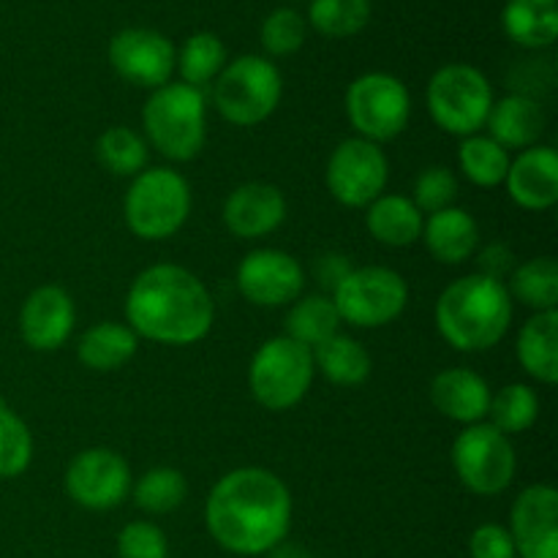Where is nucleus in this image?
<instances>
[{
  "instance_id": "nucleus-1",
  "label": "nucleus",
  "mask_w": 558,
  "mask_h": 558,
  "mask_svg": "<svg viewBox=\"0 0 558 558\" xmlns=\"http://www.w3.org/2000/svg\"><path fill=\"white\" fill-rule=\"evenodd\" d=\"M294 501L287 483L262 466H240L213 485L205 526L218 548L234 556H267L289 537Z\"/></svg>"
},
{
  "instance_id": "nucleus-2",
  "label": "nucleus",
  "mask_w": 558,
  "mask_h": 558,
  "mask_svg": "<svg viewBox=\"0 0 558 558\" xmlns=\"http://www.w3.org/2000/svg\"><path fill=\"white\" fill-rule=\"evenodd\" d=\"M216 322L210 289L189 267L161 262L131 281L125 292V325L161 347H194L205 341Z\"/></svg>"
},
{
  "instance_id": "nucleus-3",
  "label": "nucleus",
  "mask_w": 558,
  "mask_h": 558,
  "mask_svg": "<svg viewBox=\"0 0 558 558\" xmlns=\"http://www.w3.org/2000/svg\"><path fill=\"white\" fill-rule=\"evenodd\" d=\"M512 311L515 303L505 283L472 272L441 289L434 322L439 336L456 352L480 354L505 341L512 325Z\"/></svg>"
},
{
  "instance_id": "nucleus-4",
  "label": "nucleus",
  "mask_w": 558,
  "mask_h": 558,
  "mask_svg": "<svg viewBox=\"0 0 558 558\" xmlns=\"http://www.w3.org/2000/svg\"><path fill=\"white\" fill-rule=\"evenodd\" d=\"M142 129L147 147L161 153L167 161H194L207 142V98L205 90L167 82L150 90L142 107Z\"/></svg>"
},
{
  "instance_id": "nucleus-5",
  "label": "nucleus",
  "mask_w": 558,
  "mask_h": 558,
  "mask_svg": "<svg viewBox=\"0 0 558 558\" xmlns=\"http://www.w3.org/2000/svg\"><path fill=\"white\" fill-rule=\"evenodd\" d=\"M191 216V185L178 169L150 167L131 178L123 196V221L134 238L161 243L174 238Z\"/></svg>"
},
{
  "instance_id": "nucleus-6",
  "label": "nucleus",
  "mask_w": 558,
  "mask_h": 558,
  "mask_svg": "<svg viewBox=\"0 0 558 558\" xmlns=\"http://www.w3.org/2000/svg\"><path fill=\"white\" fill-rule=\"evenodd\" d=\"M213 107L234 129H254L278 109L283 76L270 58L240 54L213 82Z\"/></svg>"
},
{
  "instance_id": "nucleus-7",
  "label": "nucleus",
  "mask_w": 558,
  "mask_h": 558,
  "mask_svg": "<svg viewBox=\"0 0 558 558\" xmlns=\"http://www.w3.org/2000/svg\"><path fill=\"white\" fill-rule=\"evenodd\" d=\"M314 376V352L289 336H276L251 357L248 390L267 412H289L308 396Z\"/></svg>"
},
{
  "instance_id": "nucleus-8",
  "label": "nucleus",
  "mask_w": 558,
  "mask_h": 558,
  "mask_svg": "<svg viewBox=\"0 0 558 558\" xmlns=\"http://www.w3.org/2000/svg\"><path fill=\"white\" fill-rule=\"evenodd\" d=\"M494 101L488 76L469 63H447L436 69L425 90V104L436 129L461 140L485 129Z\"/></svg>"
},
{
  "instance_id": "nucleus-9",
  "label": "nucleus",
  "mask_w": 558,
  "mask_h": 558,
  "mask_svg": "<svg viewBox=\"0 0 558 558\" xmlns=\"http://www.w3.org/2000/svg\"><path fill=\"white\" fill-rule=\"evenodd\" d=\"M341 325L357 330H379L401 319L409 305V283L398 270L385 265L352 267L330 292Z\"/></svg>"
},
{
  "instance_id": "nucleus-10",
  "label": "nucleus",
  "mask_w": 558,
  "mask_h": 558,
  "mask_svg": "<svg viewBox=\"0 0 558 558\" xmlns=\"http://www.w3.org/2000/svg\"><path fill=\"white\" fill-rule=\"evenodd\" d=\"M347 120L360 140L381 145L407 131L412 96L396 74L368 71L347 87Z\"/></svg>"
},
{
  "instance_id": "nucleus-11",
  "label": "nucleus",
  "mask_w": 558,
  "mask_h": 558,
  "mask_svg": "<svg viewBox=\"0 0 558 558\" xmlns=\"http://www.w3.org/2000/svg\"><path fill=\"white\" fill-rule=\"evenodd\" d=\"M450 461L456 477L474 496L505 494L518 472V456L510 436L496 430L490 423L466 425L452 441Z\"/></svg>"
},
{
  "instance_id": "nucleus-12",
  "label": "nucleus",
  "mask_w": 558,
  "mask_h": 558,
  "mask_svg": "<svg viewBox=\"0 0 558 558\" xmlns=\"http://www.w3.org/2000/svg\"><path fill=\"white\" fill-rule=\"evenodd\" d=\"M390 180V161L381 145L360 136L338 142L325 167V185L332 199L352 210H363L379 199Z\"/></svg>"
},
{
  "instance_id": "nucleus-13",
  "label": "nucleus",
  "mask_w": 558,
  "mask_h": 558,
  "mask_svg": "<svg viewBox=\"0 0 558 558\" xmlns=\"http://www.w3.org/2000/svg\"><path fill=\"white\" fill-rule=\"evenodd\" d=\"M63 485L69 499L82 510L107 512L129 499L134 474L120 452L109 447H90L71 458Z\"/></svg>"
},
{
  "instance_id": "nucleus-14",
  "label": "nucleus",
  "mask_w": 558,
  "mask_h": 558,
  "mask_svg": "<svg viewBox=\"0 0 558 558\" xmlns=\"http://www.w3.org/2000/svg\"><path fill=\"white\" fill-rule=\"evenodd\" d=\"M238 292L256 308H289L303 298L305 270L292 254L281 248H254L240 259Z\"/></svg>"
},
{
  "instance_id": "nucleus-15",
  "label": "nucleus",
  "mask_w": 558,
  "mask_h": 558,
  "mask_svg": "<svg viewBox=\"0 0 558 558\" xmlns=\"http://www.w3.org/2000/svg\"><path fill=\"white\" fill-rule=\"evenodd\" d=\"M174 44L150 27H125L109 41V65L120 80L145 90H158L174 74Z\"/></svg>"
},
{
  "instance_id": "nucleus-16",
  "label": "nucleus",
  "mask_w": 558,
  "mask_h": 558,
  "mask_svg": "<svg viewBox=\"0 0 558 558\" xmlns=\"http://www.w3.org/2000/svg\"><path fill=\"white\" fill-rule=\"evenodd\" d=\"M510 537L521 558H558V490L554 485H529L510 510Z\"/></svg>"
},
{
  "instance_id": "nucleus-17",
  "label": "nucleus",
  "mask_w": 558,
  "mask_h": 558,
  "mask_svg": "<svg viewBox=\"0 0 558 558\" xmlns=\"http://www.w3.org/2000/svg\"><path fill=\"white\" fill-rule=\"evenodd\" d=\"M76 327L74 298L58 283L33 289L20 308V336L33 352H58Z\"/></svg>"
},
{
  "instance_id": "nucleus-18",
  "label": "nucleus",
  "mask_w": 558,
  "mask_h": 558,
  "mask_svg": "<svg viewBox=\"0 0 558 558\" xmlns=\"http://www.w3.org/2000/svg\"><path fill=\"white\" fill-rule=\"evenodd\" d=\"M287 213L289 207L283 191L272 183H262V180L238 185L221 207L223 227L240 240L267 238L281 229Z\"/></svg>"
},
{
  "instance_id": "nucleus-19",
  "label": "nucleus",
  "mask_w": 558,
  "mask_h": 558,
  "mask_svg": "<svg viewBox=\"0 0 558 558\" xmlns=\"http://www.w3.org/2000/svg\"><path fill=\"white\" fill-rule=\"evenodd\" d=\"M501 185L521 210H550L558 202V153L550 145L526 147L512 156Z\"/></svg>"
},
{
  "instance_id": "nucleus-20",
  "label": "nucleus",
  "mask_w": 558,
  "mask_h": 558,
  "mask_svg": "<svg viewBox=\"0 0 558 558\" xmlns=\"http://www.w3.org/2000/svg\"><path fill=\"white\" fill-rule=\"evenodd\" d=\"M430 403L441 417L458 425H477L488 420V407L494 390L488 381L472 368H445L430 381Z\"/></svg>"
},
{
  "instance_id": "nucleus-21",
  "label": "nucleus",
  "mask_w": 558,
  "mask_h": 558,
  "mask_svg": "<svg viewBox=\"0 0 558 558\" xmlns=\"http://www.w3.org/2000/svg\"><path fill=\"white\" fill-rule=\"evenodd\" d=\"M545 109L539 107L537 98L526 96V93H512V96L499 98L490 107L485 129L496 145L510 150H526V147L539 145V136L545 131Z\"/></svg>"
},
{
  "instance_id": "nucleus-22",
  "label": "nucleus",
  "mask_w": 558,
  "mask_h": 558,
  "mask_svg": "<svg viewBox=\"0 0 558 558\" xmlns=\"http://www.w3.org/2000/svg\"><path fill=\"white\" fill-rule=\"evenodd\" d=\"M423 240L425 251L434 256L439 265H463L474 256L480 245V223L474 216L463 207H445L439 213L425 216L423 223Z\"/></svg>"
},
{
  "instance_id": "nucleus-23",
  "label": "nucleus",
  "mask_w": 558,
  "mask_h": 558,
  "mask_svg": "<svg viewBox=\"0 0 558 558\" xmlns=\"http://www.w3.org/2000/svg\"><path fill=\"white\" fill-rule=\"evenodd\" d=\"M425 216L417 210L409 196L403 194H381L379 199L365 207V229L376 243L387 248H409L420 243Z\"/></svg>"
},
{
  "instance_id": "nucleus-24",
  "label": "nucleus",
  "mask_w": 558,
  "mask_h": 558,
  "mask_svg": "<svg viewBox=\"0 0 558 558\" xmlns=\"http://www.w3.org/2000/svg\"><path fill=\"white\" fill-rule=\"evenodd\" d=\"M515 354L526 376L537 385L554 387L558 381V311L534 314L518 330Z\"/></svg>"
},
{
  "instance_id": "nucleus-25",
  "label": "nucleus",
  "mask_w": 558,
  "mask_h": 558,
  "mask_svg": "<svg viewBox=\"0 0 558 558\" xmlns=\"http://www.w3.org/2000/svg\"><path fill=\"white\" fill-rule=\"evenodd\" d=\"M140 349V338L125 322H96L87 327L76 343V357L87 371L112 374L125 368Z\"/></svg>"
},
{
  "instance_id": "nucleus-26",
  "label": "nucleus",
  "mask_w": 558,
  "mask_h": 558,
  "mask_svg": "<svg viewBox=\"0 0 558 558\" xmlns=\"http://www.w3.org/2000/svg\"><path fill=\"white\" fill-rule=\"evenodd\" d=\"M501 27L518 47H554L558 38V0H507Z\"/></svg>"
},
{
  "instance_id": "nucleus-27",
  "label": "nucleus",
  "mask_w": 558,
  "mask_h": 558,
  "mask_svg": "<svg viewBox=\"0 0 558 558\" xmlns=\"http://www.w3.org/2000/svg\"><path fill=\"white\" fill-rule=\"evenodd\" d=\"M314 365L330 385L336 387H360L368 381L374 371L368 349L357 338L338 332L330 341L314 349Z\"/></svg>"
},
{
  "instance_id": "nucleus-28",
  "label": "nucleus",
  "mask_w": 558,
  "mask_h": 558,
  "mask_svg": "<svg viewBox=\"0 0 558 558\" xmlns=\"http://www.w3.org/2000/svg\"><path fill=\"white\" fill-rule=\"evenodd\" d=\"M512 303L532 308L534 314H548L558 308V265L554 256H534L521 262L505 281Z\"/></svg>"
},
{
  "instance_id": "nucleus-29",
  "label": "nucleus",
  "mask_w": 558,
  "mask_h": 558,
  "mask_svg": "<svg viewBox=\"0 0 558 558\" xmlns=\"http://www.w3.org/2000/svg\"><path fill=\"white\" fill-rule=\"evenodd\" d=\"M283 327H287L283 336L314 352L316 347H322V343L341 332V319H338L330 294H305V298H298L289 305Z\"/></svg>"
},
{
  "instance_id": "nucleus-30",
  "label": "nucleus",
  "mask_w": 558,
  "mask_h": 558,
  "mask_svg": "<svg viewBox=\"0 0 558 558\" xmlns=\"http://www.w3.org/2000/svg\"><path fill=\"white\" fill-rule=\"evenodd\" d=\"M227 63V47L210 31H199L189 36L183 47L178 49V54H174V71L180 74V82L196 87V90L210 87Z\"/></svg>"
},
{
  "instance_id": "nucleus-31",
  "label": "nucleus",
  "mask_w": 558,
  "mask_h": 558,
  "mask_svg": "<svg viewBox=\"0 0 558 558\" xmlns=\"http://www.w3.org/2000/svg\"><path fill=\"white\" fill-rule=\"evenodd\" d=\"M512 156L501 145H496L488 134L463 136L458 145V167L463 178L477 189H496L505 183Z\"/></svg>"
},
{
  "instance_id": "nucleus-32",
  "label": "nucleus",
  "mask_w": 558,
  "mask_h": 558,
  "mask_svg": "<svg viewBox=\"0 0 558 558\" xmlns=\"http://www.w3.org/2000/svg\"><path fill=\"white\" fill-rule=\"evenodd\" d=\"M185 496H189V480L174 466L147 469L131 485V499L147 515H169L183 505Z\"/></svg>"
},
{
  "instance_id": "nucleus-33",
  "label": "nucleus",
  "mask_w": 558,
  "mask_h": 558,
  "mask_svg": "<svg viewBox=\"0 0 558 558\" xmlns=\"http://www.w3.org/2000/svg\"><path fill=\"white\" fill-rule=\"evenodd\" d=\"M147 142L129 125H109L96 140V158L114 178H136L147 169Z\"/></svg>"
},
{
  "instance_id": "nucleus-34",
  "label": "nucleus",
  "mask_w": 558,
  "mask_h": 558,
  "mask_svg": "<svg viewBox=\"0 0 558 558\" xmlns=\"http://www.w3.org/2000/svg\"><path fill=\"white\" fill-rule=\"evenodd\" d=\"M537 390H534L532 385H523V381H512V385H505L501 390H496L494 396H490L488 420H485V423H490L505 436H518L526 434V430L537 423Z\"/></svg>"
},
{
  "instance_id": "nucleus-35",
  "label": "nucleus",
  "mask_w": 558,
  "mask_h": 558,
  "mask_svg": "<svg viewBox=\"0 0 558 558\" xmlns=\"http://www.w3.org/2000/svg\"><path fill=\"white\" fill-rule=\"evenodd\" d=\"M308 22L327 38L357 36L371 22V0H311Z\"/></svg>"
},
{
  "instance_id": "nucleus-36",
  "label": "nucleus",
  "mask_w": 558,
  "mask_h": 558,
  "mask_svg": "<svg viewBox=\"0 0 558 558\" xmlns=\"http://www.w3.org/2000/svg\"><path fill=\"white\" fill-rule=\"evenodd\" d=\"M33 434L25 420L0 403V480H14L31 469Z\"/></svg>"
},
{
  "instance_id": "nucleus-37",
  "label": "nucleus",
  "mask_w": 558,
  "mask_h": 558,
  "mask_svg": "<svg viewBox=\"0 0 558 558\" xmlns=\"http://www.w3.org/2000/svg\"><path fill=\"white\" fill-rule=\"evenodd\" d=\"M305 33H308V22L303 20V14L294 9H276L262 22L259 38L270 58H287L303 47Z\"/></svg>"
},
{
  "instance_id": "nucleus-38",
  "label": "nucleus",
  "mask_w": 558,
  "mask_h": 558,
  "mask_svg": "<svg viewBox=\"0 0 558 558\" xmlns=\"http://www.w3.org/2000/svg\"><path fill=\"white\" fill-rule=\"evenodd\" d=\"M409 199L417 205V210L423 216H430V213H439L445 207H452L458 199V178L450 167H425L420 169V174L414 178L412 196Z\"/></svg>"
},
{
  "instance_id": "nucleus-39",
  "label": "nucleus",
  "mask_w": 558,
  "mask_h": 558,
  "mask_svg": "<svg viewBox=\"0 0 558 558\" xmlns=\"http://www.w3.org/2000/svg\"><path fill=\"white\" fill-rule=\"evenodd\" d=\"M114 548H118V558H169L167 534L150 521L125 523Z\"/></svg>"
},
{
  "instance_id": "nucleus-40",
  "label": "nucleus",
  "mask_w": 558,
  "mask_h": 558,
  "mask_svg": "<svg viewBox=\"0 0 558 558\" xmlns=\"http://www.w3.org/2000/svg\"><path fill=\"white\" fill-rule=\"evenodd\" d=\"M469 556L472 558H515V543L510 529L499 523H483L469 537Z\"/></svg>"
},
{
  "instance_id": "nucleus-41",
  "label": "nucleus",
  "mask_w": 558,
  "mask_h": 558,
  "mask_svg": "<svg viewBox=\"0 0 558 558\" xmlns=\"http://www.w3.org/2000/svg\"><path fill=\"white\" fill-rule=\"evenodd\" d=\"M477 265H480V276L485 278H494V281L505 283L510 278V272L515 270V254L507 248L505 243H490L480 251L477 256Z\"/></svg>"
},
{
  "instance_id": "nucleus-42",
  "label": "nucleus",
  "mask_w": 558,
  "mask_h": 558,
  "mask_svg": "<svg viewBox=\"0 0 558 558\" xmlns=\"http://www.w3.org/2000/svg\"><path fill=\"white\" fill-rule=\"evenodd\" d=\"M349 270H352V265L343 254H322L314 265V276L325 289V294H330L349 276Z\"/></svg>"
},
{
  "instance_id": "nucleus-43",
  "label": "nucleus",
  "mask_w": 558,
  "mask_h": 558,
  "mask_svg": "<svg viewBox=\"0 0 558 558\" xmlns=\"http://www.w3.org/2000/svg\"><path fill=\"white\" fill-rule=\"evenodd\" d=\"M267 556H270V558H314L308 554V550L303 548V545L287 543V539H283L281 545H276V548H272Z\"/></svg>"
}]
</instances>
